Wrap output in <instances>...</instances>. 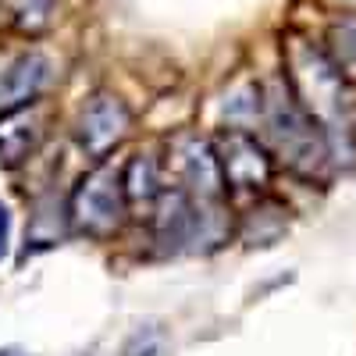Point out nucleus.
<instances>
[{"label": "nucleus", "mask_w": 356, "mask_h": 356, "mask_svg": "<svg viewBox=\"0 0 356 356\" xmlns=\"http://www.w3.org/2000/svg\"><path fill=\"white\" fill-rule=\"evenodd\" d=\"M50 57L40 50H25L15 61L0 72V111H11L22 104H33L43 97V89L50 86Z\"/></svg>", "instance_id": "0eeeda50"}, {"label": "nucleus", "mask_w": 356, "mask_h": 356, "mask_svg": "<svg viewBox=\"0 0 356 356\" xmlns=\"http://www.w3.org/2000/svg\"><path fill=\"white\" fill-rule=\"evenodd\" d=\"M214 154H218V164H221V175H225L228 189H235V193H264L267 186H271L275 157L246 129H225L214 139Z\"/></svg>", "instance_id": "20e7f679"}, {"label": "nucleus", "mask_w": 356, "mask_h": 356, "mask_svg": "<svg viewBox=\"0 0 356 356\" xmlns=\"http://www.w3.org/2000/svg\"><path fill=\"white\" fill-rule=\"evenodd\" d=\"M43 125H47V111H43L40 100L0 111V164L4 168L25 164L47 136Z\"/></svg>", "instance_id": "423d86ee"}, {"label": "nucleus", "mask_w": 356, "mask_h": 356, "mask_svg": "<svg viewBox=\"0 0 356 356\" xmlns=\"http://www.w3.org/2000/svg\"><path fill=\"white\" fill-rule=\"evenodd\" d=\"M285 82L292 86V93L300 97V104L324 125V132H349V89L346 75L332 65V57L310 47L307 40H289L285 47Z\"/></svg>", "instance_id": "f03ea898"}, {"label": "nucleus", "mask_w": 356, "mask_h": 356, "mask_svg": "<svg viewBox=\"0 0 356 356\" xmlns=\"http://www.w3.org/2000/svg\"><path fill=\"white\" fill-rule=\"evenodd\" d=\"M132 129V111L125 100H118L114 93H97L89 97L79 122H75V143L86 157L104 161L118 143H122Z\"/></svg>", "instance_id": "39448f33"}, {"label": "nucleus", "mask_w": 356, "mask_h": 356, "mask_svg": "<svg viewBox=\"0 0 356 356\" xmlns=\"http://www.w3.org/2000/svg\"><path fill=\"white\" fill-rule=\"evenodd\" d=\"M161 353H164V332L157 324H139L122 349V356H161Z\"/></svg>", "instance_id": "9b49d317"}, {"label": "nucleus", "mask_w": 356, "mask_h": 356, "mask_svg": "<svg viewBox=\"0 0 356 356\" xmlns=\"http://www.w3.org/2000/svg\"><path fill=\"white\" fill-rule=\"evenodd\" d=\"M0 356H33V353L22 349V346H4V349H0Z\"/></svg>", "instance_id": "ddd939ff"}, {"label": "nucleus", "mask_w": 356, "mask_h": 356, "mask_svg": "<svg viewBox=\"0 0 356 356\" xmlns=\"http://www.w3.org/2000/svg\"><path fill=\"white\" fill-rule=\"evenodd\" d=\"M129 211L132 207L125 196L122 168H114L111 161H100L93 171H86L68 196V221L79 235H89V239L118 235Z\"/></svg>", "instance_id": "7ed1b4c3"}, {"label": "nucleus", "mask_w": 356, "mask_h": 356, "mask_svg": "<svg viewBox=\"0 0 356 356\" xmlns=\"http://www.w3.org/2000/svg\"><path fill=\"white\" fill-rule=\"evenodd\" d=\"M57 22V0H0V25L18 36H43Z\"/></svg>", "instance_id": "1a4fd4ad"}, {"label": "nucleus", "mask_w": 356, "mask_h": 356, "mask_svg": "<svg viewBox=\"0 0 356 356\" xmlns=\"http://www.w3.org/2000/svg\"><path fill=\"white\" fill-rule=\"evenodd\" d=\"M8 239H11V214H8V207L0 203V257L8 253Z\"/></svg>", "instance_id": "f8f14e48"}, {"label": "nucleus", "mask_w": 356, "mask_h": 356, "mask_svg": "<svg viewBox=\"0 0 356 356\" xmlns=\"http://www.w3.org/2000/svg\"><path fill=\"white\" fill-rule=\"evenodd\" d=\"M264 125L271 136L275 157L285 161L289 171L317 178L321 168L332 157V139L324 132V125L300 104V97L292 93V86L282 79L271 93H264Z\"/></svg>", "instance_id": "f257e3e1"}, {"label": "nucleus", "mask_w": 356, "mask_h": 356, "mask_svg": "<svg viewBox=\"0 0 356 356\" xmlns=\"http://www.w3.org/2000/svg\"><path fill=\"white\" fill-rule=\"evenodd\" d=\"M122 182H125V196H129V207L132 211H143L150 214L154 211V203L161 200V193H164V178H161V164L154 161V157H146V154H136V157H129L125 161V168H122Z\"/></svg>", "instance_id": "6e6552de"}, {"label": "nucleus", "mask_w": 356, "mask_h": 356, "mask_svg": "<svg viewBox=\"0 0 356 356\" xmlns=\"http://www.w3.org/2000/svg\"><path fill=\"white\" fill-rule=\"evenodd\" d=\"M324 54L332 57V65H335L346 79H356V22H339V25H332L328 43H324Z\"/></svg>", "instance_id": "9d476101"}]
</instances>
